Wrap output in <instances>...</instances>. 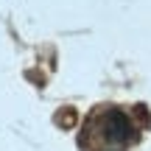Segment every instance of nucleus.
<instances>
[{
  "label": "nucleus",
  "instance_id": "1",
  "mask_svg": "<svg viewBox=\"0 0 151 151\" xmlns=\"http://www.w3.org/2000/svg\"><path fill=\"white\" fill-rule=\"evenodd\" d=\"M92 134L101 140V151H123L134 140V123L120 109H104L92 118Z\"/></svg>",
  "mask_w": 151,
  "mask_h": 151
}]
</instances>
